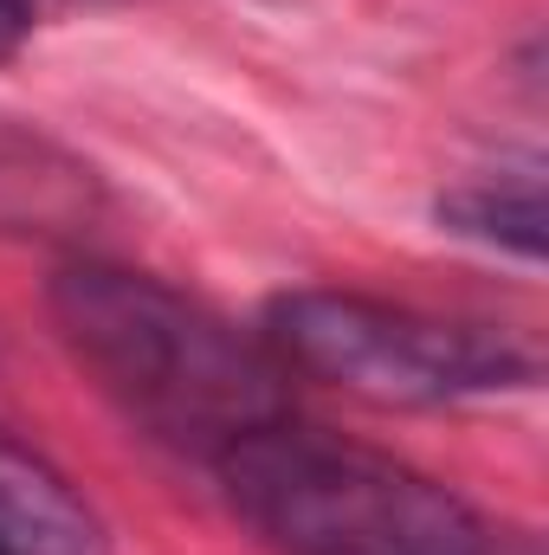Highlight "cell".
Instances as JSON below:
<instances>
[{"label": "cell", "mask_w": 549, "mask_h": 555, "mask_svg": "<svg viewBox=\"0 0 549 555\" xmlns=\"http://www.w3.org/2000/svg\"><path fill=\"white\" fill-rule=\"evenodd\" d=\"M439 220L465 240H485L518 259H544V181H478L439 201Z\"/></svg>", "instance_id": "5b68a950"}, {"label": "cell", "mask_w": 549, "mask_h": 555, "mask_svg": "<svg viewBox=\"0 0 549 555\" xmlns=\"http://www.w3.org/2000/svg\"><path fill=\"white\" fill-rule=\"evenodd\" d=\"M214 472L278 555H498L459 491L297 420L227 446Z\"/></svg>", "instance_id": "7a4b0ae2"}, {"label": "cell", "mask_w": 549, "mask_h": 555, "mask_svg": "<svg viewBox=\"0 0 549 555\" xmlns=\"http://www.w3.org/2000/svg\"><path fill=\"white\" fill-rule=\"evenodd\" d=\"M33 39V0H0V65Z\"/></svg>", "instance_id": "8992f818"}, {"label": "cell", "mask_w": 549, "mask_h": 555, "mask_svg": "<svg viewBox=\"0 0 549 555\" xmlns=\"http://www.w3.org/2000/svg\"><path fill=\"white\" fill-rule=\"evenodd\" d=\"M266 349L284 375L330 382L375 408H439L491 388H524L537 356L498 330L446 323L362 291H284L266 310Z\"/></svg>", "instance_id": "3957f363"}, {"label": "cell", "mask_w": 549, "mask_h": 555, "mask_svg": "<svg viewBox=\"0 0 549 555\" xmlns=\"http://www.w3.org/2000/svg\"><path fill=\"white\" fill-rule=\"evenodd\" d=\"M52 323L98 388L175 452L220 459L259 426L291 420V375L266 336L149 272L104 259L65 266L52 278Z\"/></svg>", "instance_id": "6da1fadb"}, {"label": "cell", "mask_w": 549, "mask_h": 555, "mask_svg": "<svg viewBox=\"0 0 549 555\" xmlns=\"http://www.w3.org/2000/svg\"><path fill=\"white\" fill-rule=\"evenodd\" d=\"M0 555H111L91 498L13 433H0Z\"/></svg>", "instance_id": "277c9868"}]
</instances>
